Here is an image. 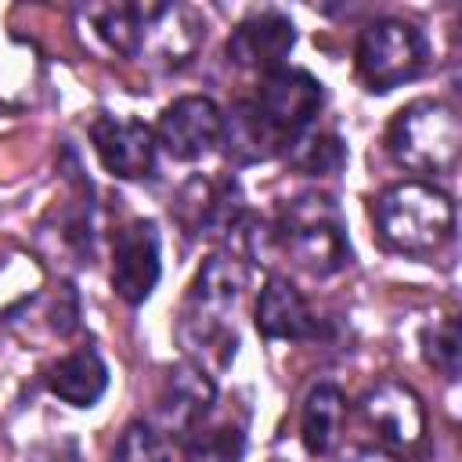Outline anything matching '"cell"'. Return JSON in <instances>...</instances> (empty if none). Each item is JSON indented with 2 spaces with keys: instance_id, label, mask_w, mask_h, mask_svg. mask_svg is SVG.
Listing matches in <instances>:
<instances>
[{
  "instance_id": "20",
  "label": "cell",
  "mask_w": 462,
  "mask_h": 462,
  "mask_svg": "<svg viewBox=\"0 0 462 462\" xmlns=\"http://www.w3.org/2000/svg\"><path fill=\"white\" fill-rule=\"evenodd\" d=\"M245 433L238 426H199L184 440V462H242Z\"/></svg>"
},
{
  "instance_id": "17",
  "label": "cell",
  "mask_w": 462,
  "mask_h": 462,
  "mask_svg": "<svg viewBox=\"0 0 462 462\" xmlns=\"http://www.w3.org/2000/svg\"><path fill=\"white\" fill-rule=\"evenodd\" d=\"M346 419V397L336 383H318L300 411V440L307 455H328Z\"/></svg>"
},
{
  "instance_id": "2",
  "label": "cell",
  "mask_w": 462,
  "mask_h": 462,
  "mask_svg": "<svg viewBox=\"0 0 462 462\" xmlns=\"http://www.w3.org/2000/svg\"><path fill=\"white\" fill-rule=\"evenodd\" d=\"M372 220L390 249L404 256H433L451 242L455 202L430 180H401L375 199Z\"/></svg>"
},
{
  "instance_id": "11",
  "label": "cell",
  "mask_w": 462,
  "mask_h": 462,
  "mask_svg": "<svg viewBox=\"0 0 462 462\" xmlns=\"http://www.w3.org/2000/svg\"><path fill=\"white\" fill-rule=\"evenodd\" d=\"M90 141L101 166L119 180H144L155 170V130L130 116H97L90 123Z\"/></svg>"
},
{
  "instance_id": "19",
  "label": "cell",
  "mask_w": 462,
  "mask_h": 462,
  "mask_svg": "<svg viewBox=\"0 0 462 462\" xmlns=\"http://www.w3.org/2000/svg\"><path fill=\"white\" fill-rule=\"evenodd\" d=\"M289 159L300 173L307 177H332L343 170L346 162V148L336 134H303L292 148H289Z\"/></svg>"
},
{
  "instance_id": "12",
  "label": "cell",
  "mask_w": 462,
  "mask_h": 462,
  "mask_svg": "<svg viewBox=\"0 0 462 462\" xmlns=\"http://www.w3.org/2000/svg\"><path fill=\"white\" fill-rule=\"evenodd\" d=\"M213 401H217L213 375L206 368L184 361V365L170 368V375H166V383L159 390V401H155V422L152 426L162 437L173 433V437H184L188 440L206 422Z\"/></svg>"
},
{
  "instance_id": "13",
  "label": "cell",
  "mask_w": 462,
  "mask_h": 462,
  "mask_svg": "<svg viewBox=\"0 0 462 462\" xmlns=\"http://www.w3.org/2000/svg\"><path fill=\"white\" fill-rule=\"evenodd\" d=\"M361 415L379 433V440L390 444V448H415L422 440V433H426L422 397L401 379L375 383L361 397Z\"/></svg>"
},
{
  "instance_id": "15",
  "label": "cell",
  "mask_w": 462,
  "mask_h": 462,
  "mask_svg": "<svg viewBox=\"0 0 462 462\" xmlns=\"http://www.w3.org/2000/svg\"><path fill=\"white\" fill-rule=\"evenodd\" d=\"M253 321H256V332L263 339H307V336H314V314H310L307 300L282 274H271L263 282V289L256 296Z\"/></svg>"
},
{
  "instance_id": "23",
  "label": "cell",
  "mask_w": 462,
  "mask_h": 462,
  "mask_svg": "<svg viewBox=\"0 0 462 462\" xmlns=\"http://www.w3.org/2000/svg\"><path fill=\"white\" fill-rule=\"evenodd\" d=\"M339 462H401V458L390 455V451H383V448H354Z\"/></svg>"
},
{
  "instance_id": "4",
  "label": "cell",
  "mask_w": 462,
  "mask_h": 462,
  "mask_svg": "<svg viewBox=\"0 0 462 462\" xmlns=\"http://www.w3.org/2000/svg\"><path fill=\"white\" fill-rule=\"evenodd\" d=\"M386 152L411 173H448L462 152L458 112L440 97L404 105L386 126Z\"/></svg>"
},
{
  "instance_id": "5",
  "label": "cell",
  "mask_w": 462,
  "mask_h": 462,
  "mask_svg": "<svg viewBox=\"0 0 462 462\" xmlns=\"http://www.w3.org/2000/svg\"><path fill=\"white\" fill-rule=\"evenodd\" d=\"M354 69L368 90L386 94L411 83L426 69V40L404 18H375L357 36Z\"/></svg>"
},
{
  "instance_id": "8",
  "label": "cell",
  "mask_w": 462,
  "mask_h": 462,
  "mask_svg": "<svg viewBox=\"0 0 462 462\" xmlns=\"http://www.w3.org/2000/svg\"><path fill=\"white\" fill-rule=\"evenodd\" d=\"M162 274L159 260V227L155 220H126L112 238V289L123 303H144Z\"/></svg>"
},
{
  "instance_id": "6",
  "label": "cell",
  "mask_w": 462,
  "mask_h": 462,
  "mask_svg": "<svg viewBox=\"0 0 462 462\" xmlns=\"http://www.w3.org/2000/svg\"><path fill=\"white\" fill-rule=\"evenodd\" d=\"M253 116L260 119V126L271 134V141L278 144L282 155H289V148L310 130V123L318 119L321 105H325V90L321 83L307 72V69H274L260 79L256 94L245 97Z\"/></svg>"
},
{
  "instance_id": "14",
  "label": "cell",
  "mask_w": 462,
  "mask_h": 462,
  "mask_svg": "<svg viewBox=\"0 0 462 462\" xmlns=\"http://www.w3.org/2000/svg\"><path fill=\"white\" fill-rule=\"evenodd\" d=\"M296 47V25L282 11H256L242 18L227 36V61L253 72H274L285 65L289 51Z\"/></svg>"
},
{
  "instance_id": "16",
  "label": "cell",
  "mask_w": 462,
  "mask_h": 462,
  "mask_svg": "<svg viewBox=\"0 0 462 462\" xmlns=\"http://www.w3.org/2000/svg\"><path fill=\"white\" fill-rule=\"evenodd\" d=\"M47 390L72 408H94L108 390V365L94 346H79L47 368Z\"/></svg>"
},
{
  "instance_id": "7",
  "label": "cell",
  "mask_w": 462,
  "mask_h": 462,
  "mask_svg": "<svg viewBox=\"0 0 462 462\" xmlns=\"http://www.w3.org/2000/svg\"><path fill=\"white\" fill-rule=\"evenodd\" d=\"M220 134H224V112L206 94H184L170 101L155 123V144L177 162L202 159L220 144Z\"/></svg>"
},
{
  "instance_id": "9",
  "label": "cell",
  "mask_w": 462,
  "mask_h": 462,
  "mask_svg": "<svg viewBox=\"0 0 462 462\" xmlns=\"http://www.w3.org/2000/svg\"><path fill=\"white\" fill-rule=\"evenodd\" d=\"M173 217L180 227L195 238H217L231 235V227L245 217L242 206V188L231 177H191L177 199H173Z\"/></svg>"
},
{
  "instance_id": "21",
  "label": "cell",
  "mask_w": 462,
  "mask_h": 462,
  "mask_svg": "<svg viewBox=\"0 0 462 462\" xmlns=\"http://www.w3.org/2000/svg\"><path fill=\"white\" fill-rule=\"evenodd\" d=\"M422 354H426V361L444 379H455L458 368H462V332H458V321L455 318H440V321L426 325V332H422Z\"/></svg>"
},
{
  "instance_id": "18",
  "label": "cell",
  "mask_w": 462,
  "mask_h": 462,
  "mask_svg": "<svg viewBox=\"0 0 462 462\" xmlns=\"http://www.w3.org/2000/svg\"><path fill=\"white\" fill-rule=\"evenodd\" d=\"M94 25L101 32V40L123 54V58H137L141 54V11L137 4H108L94 11Z\"/></svg>"
},
{
  "instance_id": "10",
  "label": "cell",
  "mask_w": 462,
  "mask_h": 462,
  "mask_svg": "<svg viewBox=\"0 0 462 462\" xmlns=\"http://www.w3.org/2000/svg\"><path fill=\"white\" fill-rule=\"evenodd\" d=\"M141 11V54L162 69H180L206 40V22L184 4H137ZM137 54V58H141Z\"/></svg>"
},
{
  "instance_id": "3",
  "label": "cell",
  "mask_w": 462,
  "mask_h": 462,
  "mask_svg": "<svg viewBox=\"0 0 462 462\" xmlns=\"http://www.w3.org/2000/svg\"><path fill=\"white\" fill-rule=\"evenodd\" d=\"M274 249H282L300 271L328 278L350 263V242L339 206L328 195L303 191L282 206L274 224Z\"/></svg>"
},
{
  "instance_id": "1",
  "label": "cell",
  "mask_w": 462,
  "mask_h": 462,
  "mask_svg": "<svg viewBox=\"0 0 462 462\" xmlns=\"http://www.w3.org/2000/svg\"><path fill=\"white\" fill-rule=\"evenodd\" d=\"M245 289V267L235 253H213L195 282L188 285L180 318H177V339L191 365L199 368H227L238 346V336L231 328V314Z\"/></svg>"
},
{
  "instance_id": "22",
  "label": "cell",
  "mask_w": 462,
  "mask_h": 462,
  "mask_svg": "<svg viewBox=\"0 0 462 462\" xmlns=\"http://www.w3.org/2000/svg\"><path fill=\"white\" fill-rule=\"evenodd\" d=\"M108 462H170V440L152 422L137 419L123 430Z\"/></svg>"
}]
</instances>
